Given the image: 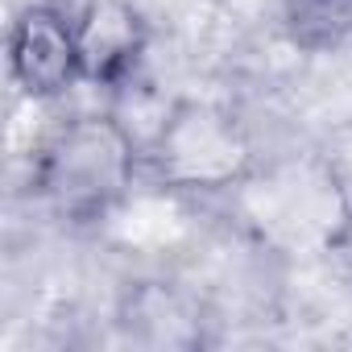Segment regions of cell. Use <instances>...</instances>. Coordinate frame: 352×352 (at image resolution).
I'll list each match as a JSON object with an SVG mask.
<instances>
[{
	"label": "cell",
	"mask_w": 352,
	"mask_h": 352,
	"mask_svg": "<svg viewBox=\"0 0 352 352\" xmlns=\"http://www.w3.org/2000/svg\"><path fill=\"white\" fill-rule=\"evenodd\" d=\"M133 46V17L124 5L116 0H100V5L87 13L83 30H79V63L96 75V71H108L116 58H124V50Z\"/></svg>",
	"instance_id": "1"
}]
</instances>
